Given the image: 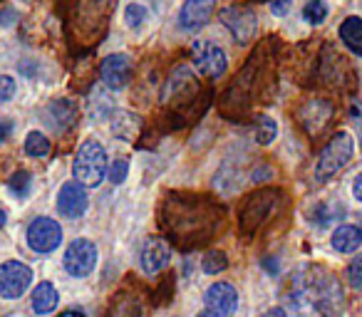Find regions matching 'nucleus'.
<instances>
[{"instance_id": "cd10ccee", "label": "nucleus", "mask_w": 362, "mask_h": 317, "mask_svg": "<svg viewBox=\"0 0 362 317\" xmlns=\"http://www.w3.org/2000/svg\"><path fill=\"white\" fill-rule=\"evenodd\" d=\"M30 174L28 172H18L16 177L11 179V181H8V189H11V193L16 198H25L28 193H30Z\"/></svg>"}, {"instance_id": "5701e85b", "label": "nucleus", "mask_w": 362, "mask_h": 317, "mask_svg": "<svg viewBox=\"0 0 362 317\" xmlns=\"http://www.w3.org/2000/svg\"><path fill=\"white\" fill-rule=\"evenodd\" d=\"M25 154L35 156V159H42V156L50 154V139L40 131H30L25 139Z\"/></svg>"}, {"instance_id": "aec40b11", "label": "nucleus", "mask_w": 362, "mask_h": 317, "mask_svg": "<svg viewBox=\"0 0 362 317\" xmlns=\"http://www.w3.org/2000/svg\"><path fill=\"white\" fill-rule=\"evenodd\" d=\"M57 302H60L57 287L52 282H37V287L33 290V310L37 315H50L57 307Z\"/></svg>"}, {"instance_id": "393cba45", "label": "nucleus", "mask_w": 362, "mask_h": 317, "mask_svg": "<svg viewBox=\"0 0 362 317\" xmlns=\"http://www.w3.org/2000/svg\"><path fill=\"white\" fill-rule=\"evenodd\" d=\"M278 134V126L271 116H258L256 119V139L258 144H271Z\"/></svg>"}, {"instance_id": "f03ea898", "label": "nucleus", "mask_w": 362, "mask_h": 317, "mask_svg": "<svg viewBox=\"0 0 362 317\" xmlns=\"http://www.w3.org/2000/svg\"><path fill=\"white\" fill-rule=\"evenodd\" d=\"M115 0H65V20L77 42H100L110 23Z\"/></svg>"}, {"instance_id": "ddd939ff", "label": "nucleus", "mask_w": 362, "mask_h": 317, "mask_svg": "<svg viewBox=\"0 0 362 317\" xmlns=\"http://www.w3.org/2000/svg\"><path fill=\"white\" fill-rule=\"evenodd\" d=\"M206 310H211L218 317H231L238 307V292L231 282H214L204 295Z\"/></svg>"}, {"instance_id": "e433bc0d", "label": "nucleus", "mask_w": 362, "mask_h": 317, "mask_svg": "<svg viewBox=\"0 0 362 317\" xmlns=\"http://www.w3.org/2000/svg\"><path fill=\"white\" fill-rule=\"evenodd\" d=\"M263 317H288L283 307H271L268 312H263Z\"/></svg>"}, {"instance_id": "bb28decb", "label": "nucleus", "mask_w": 362, "mask_h": 317, "mask_svg": "<svg viewBox=\"0 0 362 317\" xmlns=\"http://www.w3.org/2000/svg\"><path fill=\"white\" fill-rule=\"evenodd\" d=\"M303 18H305L310 25H320L327 18V6L322 0H310L305 8H303Z\"/></svg>"}, {"instance_id": "473e14b6", "label": "nucleus", "mask_w": 362, "mask_h": 317, "mask_svg": "<svg viewBox=\"0 0 362 317\" xmlns=\"http://www.w3.org/2000/svg\"><path fill=\"white\" fill-rule=\"evenodd\" d=\"M271 11H273V16L283 18L291 11V0H271Z\"/></svg>"}, {"instance_id": "412c9836", "label": "nucleus", "mask_w": 362, "mask_h": 317, "mask_svg": "<svg viewBox=\"0 0 362 317\" xmlns=\"http://www.w3.org/2000/svg\"><path fill=\"white\" fill-rule=\"evenodd\" d=\"M360 243H362V231L357 226H350V223H345V226H340L332 233V248L337 253H355L360 248Z\"/></svg>"}, {"instance_id": "c9c22d12", "label": "nucleus", "mask_w": 362, "mask_h": 317, "mask_svg": "<svg viewBox=\"0 0 362 317\" xmlns=\"http://www.w3.org/2000/svg\"><path fill=\"white\" fill-rule=\"evenodd\" d=\"M352 193H355V198L362 203V174L355 179V184H352Z\"/></svg>"}, {"instance_id": "0eeeda50", "label": "nucleus", "mask_w": 362, "mask_h": 317, "mask_svg": "<svg viewBox=\"0 0 362 317\" xmlns=\"http://www.w3.org/2000/svg\"><path fill=\"white\" fill-rule=\"evenodd\" d=\"M62 243V228L55 218L37 216L35 221L28 226V246L35 253H52L57 251Z\"/></svg>"}, {"instance_id": "c756f323", "label": "nucleus", "mask_w": 362, "mask_h": 317, "mask_svg": "<svg viewBox=\"0 0 362 317\" xmlns=\"http://www.w3.org/2000/svg\"><path fill=\"white\" fill-rule=\"evenodd\" d=\"M124 20H127V25H129V28H139L141 23L146 20V8L139 6V3H132V6H127Z\"/></svg>"}, {"instance_id": "6ab92c4d", "label": "nucleus", "mask_w": 362, "mask_h": 317, "mask_svg": "<svg viewBox=\"0 0 362 317\" xmlns=\"http://www.w3.org/2000/svg\"><path fill=\"white\" fill-rule=\"evenodd\" d=\"M139 129H141V119L134 114V112H127V109L112 112V131H115L117 139L134 141L136 134H139Z\"/></svg>"}, {"instance_id": "f3484780", "label": "nucleus", "mask_w": 362, "mask_h": 317, "mask_svg": "<svg viewBox=\"0 0 362 317\" xmlns=\"http://www.w3.org/2000/svg\"><path fill=\"white\" fill-rule=\"evenodd\" d=\"M77 104L72 100H52L45 109L47 121L52 124V129L57 131H67L72 124L77 121Z\"/></svg>"}, {"instance_id": "a878e982", "label": "nucleus", "mask_w": 362, "mask_h": 317, "mask_svg": "<svg viewBox=\"0 0 362 317\" xmlns=\"http://www.w3.org/2000/svg\"><path fill=\"white\" fill-rule=\"evenodd\" d=\"M202 268H204V273H209V275H218V273H223V270H226V268H228V258H226V253H221V251L209 253V256L204 258Z\"/></svg>"}, {"instance_id": "72a5a7b5", "label": "nucleus", "mask_w": 362, "mask_h": 317, "mask_svg": "<svg viewBox=\"0 0 362 317\" xmlns=\"http://www.w3.org/2000/svg\"><path fill=\"white\" fill-rule=\"evenodd\" d=\"M18 20V16H16V11H11V8H8V11H3L0 13V25H13V23Z\"/></svg>"}, {"instance_id": "6e6552de", "label": "nucleus", "mask_w": 362, "mask_h": 317, "mask_svg": "<svg viewBox=\"0 0 362 317\" xmlns=\"http://www.w3.org/2000/svg\"><path fill=\"white\" fill-rule=\"evenodd\" d=\"M97 246L87 238H77L65 251V270L72 277H87L97 265Z\"/></svg>"}, {"instance_id": "4be33fe9", "label": "nucleus", "mask_w": 362, "mask_h": 317, "mask_svg": "<svg viewBox=\"0 0 362 317\" xmlns=\"http://www.w3.org/2000/svg\"><path fill=\"white\" fill-rule=\"evenodd\" d=\"M340 40L350 47L355 55L362 57V18H347L340 25Z\"/></svg>"}, {"instance_id": "1a4fd4ad", "label": "nucleus", "mask_w": 362, "mask_h": 317, "mask_svg": "<svg viewBox=\"0 0 362 317\" xmlns=\"http://www.w3.org/2000/svg\"><path fill=\"white\" fill-rule=\"evenodd\" d=\"M33 280V270L21 261H8L0 265V297L18 300L28 290Z\"/></svg>"}, {"instance_id": "4468645a", "label": "nucleus", "mask_w": 362, "mask_h": 317, "mask_svg": "<svg viewBox=\"0 0 362 317\" xmlns=\"http://www.w3.org/2000/svg\"><path fill=\"white\" fill-rule=\"evenodd\" d=\"M171 261V248L166 246L164 238H146L144 248H141V256H139V263H141V270L146 275H159Z\"/></svg>"}, {"instance_id": "39448f33", "label": "nucleus", "mask_w": 362, "mask_h": 317, "mask_svg": "<svg viewBox=\"0 0 362 317\" xmlns=\"http://www.w3.org/2000/svg\"><path fill=\"white\" fill-rule=\"evenodd\" d=\"M352 151H355V141L347 131H337L330 141L322 149L320 159L315 164V179L317 181H327V179L335 177L340 169L347 167V162L352 159Z\"/></svg>"}, {"instance_id": "2f4dec72", "label": "nucleus", "mask_w": 362, "mask_h": 317, "mask_svg": "<svg viewBox=\"0 0 362 317\" xmlns=\"http://www.w3.org/2000/svg\"><path fill=\"white\" fill-rule=\"evenodd\" d=\"M13 95H16V80L8 75H0V104H3V102H11Z\"/></svg>"}, {"instance_id": "ea45409f", "label": "nucleus", "mask_w": 362, "mask_h": 317, "mask_svg": "<svg viewBox=\"0 0 362 317\" xmlns=\"http://www.w3.org/2000/svg\"><path fill=\"white\" fill-rule=\"evenodd\" d=\"M67 315H70V317H87L82 310H70V312H67Z\"/></svg>"}, {"instance_id": "dca6fc26", "label": "nucleus", "mask_w": 362, "mask_h": 317, "mask_svg": "<svg viewBox=\"0 0 362 317\" xmlns=\"http://www.w3.org/2000/svg\"><path fill=\"white\" fill-rule=\"evenodd\" d=\"M216 11V0H187L179 13V25L184 30H199L211 20Z\"/></svg>"}, {"instance_id": "9b49d317", "label": "nucleus", "mask_w": 362, "mask_h": 317, "mask_svg": "<svg viewBox=\"0 0 362 317\" xmlns=\"http://www.w3.org/2000/svg\"><path fill=\"white\" fill-rule=\"evenodd\" d=\"M221 23L231 30V35L236 37L241 45L251 42L258 30L256 13L246 6H231V8H226V11H221Z\"/></svg>"}, {"instance_id": "b1692460", "label": "nucleus", "mask_w": 362, "mask_h": 317, "mask_svg": "<svg viewBox=\"0 0 362 317\" xmlns=\"http://www.w3.org/2000/svg\"><path fill=\"white\" fill-rule=\"evenodd\" d=\"M112 112H115V104H112L110 95L97 90L90 100V114L95 116V119H107V116H112Z\"/></svg>"}, {"instance_id": "20e7f679", "label": "nucleus", "mask_w": 362, "mask_h": 317, "mask_svg": "<svg viewBox=\"0 0 362 317\" xmlns=\"http://www.w3.org/2000/svg\"><path fill=\"white\" fill-rule=\"evenodd\" d=\"M110 172L107 164V151L97 139H87L85 144L77 149L75 164H72V177L80 186L95 189L102 184L105 174Z\"/></svg>"}, {"instance_id": "9d476101", "label": "nucleus", "mask_w": 362, "mask_h": 317, "mask_svg": "<svg viewBox=\"0 0 362 317\" xmlns=\"http://www.w3.org/2000/svg\"><path fill=\"white\" fill-rule=\"evenodd\" d=\"M194 67L204 77H221L226 72V52L209 40H197L192 47Z\"/></svg>"}, {"instance_id": "58836bf2", "label": "nucleus", "mask_w": 362, "mask_h": 317, "mask_svg": "<svg viewBox=\"0 0 362 317\" xmlns=\"http://www.w3.org/2000/svg\"><path fill=\"white\" fill-rule=\"evenodd\" d=\"M8 223V213H6V208H0V228L6 226Z\"/></svg>"}, {"instance_id": "f257e3e1", "label": "nucleus", "mask_w": 362, "mask_h": 317, "mask_svg": "<svg viewBox=\"0 0 362 317\" xmlns=\"http://www.w3.org/2000/svg\"><path fill=\"white\" fill-rule=\"evenodd\" d=\"M226 211L214 198L197 193H166L159 208V226L181 251L202 248L221 231Z\"/></svg>"}, {"instance_id": "7ed1b4c3", "label": "nucleus", "mask_w": 362, "mask_h": 317, "mask_svg": "<svg viewBox=\"0 0 362 317\" xmlns=\"http://www.w3.org/2000/svg\"><path fill=\"white\" fill-rule=\"evenodd\" d=\"M281 203V191L276 189H261V191L251 193L243 201L241 213H238V228H241L243 238H253L268 221L273 218V213L278 211Z\"/></svg>"}, {"instance_id": "4c0bfd02", "label": "nucleus", "mask_w": 362, "mask_h": 317, "mask_svg": "<svg viewBox=\"0 0 362 317\" xmlns=\"http://www.w3.org/2000/svg\"><path fill=\"white\" fill-rule=\"evenodd\" d=\"M263 268H268V273H273V275L278 273V263L276 261H268V258L263 261Z\"/></svg>"}, {"instance_id": "79ce46f5", "label": "nucleus", "mask_w": 362, "mask_h": 317, "mask_svg": "<svg viewBox=\"0 0 362 317\" xmlns=\"http://www.w3.org/2000/svg\"><path fill=\"white\" fill-rule=\"evenodd\" d=\"M360 231H362V228H360Z\"/></svg>"}, {"instance_id": "f704fd0d", "label": "nucleus", "mask_w": 362, "mask_h": 317, "mask_svg": "<svg viewBox=\"0 0 362 317\" xmlns=\"http://www.w3.org/2000/svg\"><path fill=\"white\" fill-rule=\"evenodd\" d=\"M11 131H13V121H0V144L11 136Z\"/></svg>"}, {"instance_id": "a19ab883", "label": "nucleus", "mask_w": 362, "mask_h": 317, "mask_svg": "<svg viewBox=\"0 0 362 317\" xmlns=\"http://www.w3.org/2000/svg\"><path fill=\"white\" fill-rule=\"evenodd\" d=\"M197 317H218V315H214V312L211 310H204V312H199V315Z\"/></svg>"}, {"instance_id": "2eb2a0df", "label": "nucleus", "mask_w": 362, "mask_h": 317, "mask_svg": "<svg viewBox=\"0 0 362 317\" xmlns=\"http://www.w3.org/2000/svg\"><path fill=\"white\" fill-rule=\"evenodd\" d=\"M57 211H60L62 218H70V221L85 216V211H87L85 186H80L77 181L65 184V186L60 189V193H57Z\"/></svg>"}, {"instance_id": "f8f14e48", "label": "nucleus", "mask_w": 362, "mask_h": 317, "mask_svg": "<svg viewBox=\"0 0 362 317\" xmlns=\"http://www.w3.org/2000/svg\"><path fill=\"white\" fill-rule=\"evenodd\" d=\"M102 82H105L110 90H122L132 82L134 75V65H132L129 55H110L102 60L100 67Z\"/></svg>"}, {"instance_id": "7c9ffc66", "label": "nucleus", "mask_w": 362, "mask_h": 317, "mask_svg": "<svg viewBox=\"0 0 362 317\" xmlns=\"http://www.w3.org/2000/svg\"><path fill=\"white\" fill-rule=\"evenodd\" d=\"M127 172H129V164H127L124 159H117V162L110 167V181L122 184L127 179Z\"/></svg>"}, {"instance_id": "a211bd4d", "label": "nucleus", "mask_w": 362, "mask_h": 317, "mask_svg": "<svg viewBox=\"0 0 362 317\" xmlns=\"http://www.w3.org/2000/svg\"><path fill=\"white\" fill-rule=\"evenodd\" d=\"M105 317H144V302L134 292H119L112 297Z\"/></svg>"}, {"instance_id": "c85d7f7f", "label": "nucleus", "mask_w": 362, "mask_h": 317, "mask_svg": "<svg viewBox=\"0 0 362 317\" xmlns=\"http://www.w3.org/2000/svg\"><path fill=\"white\" fill-rule=\"evenodd\" d=\"M347 282H350L355 290L362 292V253L352 258L350 265H347Z\"/></svg>"}, {"instance_id": "423d86ee", "label": "nucleus", "mask_w": 362, "mask_h": 317, "mask_svg": "<svg viewBox=\"0 0 362 317\" xmlns=\"http://www.w3.org/2000/svg\"><path fill=\"white\" fill-rule=\"evenodd\" d=\"M199 95H202V87H199L197 75H194L189 67L181 65V67H176L174 75L169 77L161 100H164V104L174 107V112H184L187 107L197 104Z\"/></svg>"}]
</instances>
